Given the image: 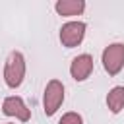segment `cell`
I'll return each mask as SVG.
<instances>
[{
  "label": "cell",
  "mask_w": 124,
  "mask_h": 124,
  "mask_svg": "<svg viewBox=\"0 0 124 124\" xmlns=\"http://www.w3.org/2000/svg\"><path fill=\"white\" fill-rule=\"evenodd\" d=\"M23 78H25V58L21 52L14 50L10 52L4 64V81L10 89H16L23 83Z\"/></svg>",
  "instance_id": "cell-1"
},
{
  "label": "cell",
  "mask_w": 124,
  "mask_h": 124,
  "mask_svg": "<svg viewBox=\"0 0 124 124\" xmlns=\"http://www.w3.org/2000/svg\"><path fill=\"white\" fill-rule=\"evenodd\" d=\"M64 103V85L60 79H50L43 93V108L46 116H52Z\"/></svg>",
  "instance_id": "cell-2"
},
{
  "label": "cell",
  "mask_w": 124,
  "mask_h": 124,
  "mask_svg": "<svg viewBox=\"0 0 124 124\" xmlns=\"http://www.w3.org/2000/svg\"><path fill=\"white\" fill-rule=\"evenodd\" d=\"M103 68L107 70L108 76H116L122 66H124V45L122 43H112L103 50Z\"/></svg>",
  "instance_id": "cell-3"
},
{
  "label": "cell",
  "mask_w": 124,
  "mask_h": 124,
  "mask_svg": "<svg viewBox=\"0 0 124 124\" xmlns=\"http://www.w3.org/2000/svg\"><path fill=\"white\" fill-rule=\"evenodd\" d=\"M85 29H87V25L83 21H68V23H64L62 29H60V43L66 48L78 46L85 37Z\"/></svg>",
  "instance_id": "cell-4"
},
{
  "label": "cell",
  "mask_w": 124,
  "mask_h": 124,
  "mask_svg": "<svg viewBox=\"0 0 124 124\" xmlns=\"http://www.w3.org/2000/svg\"><path fill=\"white\" fill-rule=\"evenodd\" d=\"M2 112H4L6 116L17 118V120H21V122H27V120L31 118V110L27 108V105L23 103V99L17 97V95H10V97L4 99V103H2Z\"/></svg>",
  "instance_id": "cell-5"
},
{
  "label": "cell",
  "mask_w": 124,
  "mask_h": 124,
  "mask_svg": "<svg viewBox=\"0 0 124 124\" xmlns=\"http://www.w3.org/2000/svg\"><path fill=\"white\" fill-rule=\"evenodd\" d=\"M93 72V56L91 54H79L70 64V76L76 81H85Z\"/></svg>",
  "instance_id": "cell-6"
},
{
  "label": "cell",
  "mask_w": 124,
  "mask_h": 124,
  "mask_svg": "<svg viewBox=\"0 0 124 124\" xmlns=\"http://www.w3.org/2000/svg\"><path fill=\"white\" fill-rule=\"evenodd\" d=\"M54 10L58 16H81L85 10V2L83 0H58L54 4Z\"/></svg>",
  "instance_id": "cell-7"
},
{
  "label": "cell",
  "mask_w": 124,
  "mask_h": 124,
  "mask_svg": "<svg viewBox=\"0 0 124 124\" xmlns=\"http://www.w3.org/2000/svg\"><path fill=\"white\" fill-rule=\"evenodd\" d=\"M107 107L112 114H118L124 108V85H116L107 95Z\"/></svg>",
  "instance_id": "cell-8"
},
{
  "label": "cell",
  "mask_w": 124,
  "mask_h": 124,
  "mask_svg": "<svg viewBox=\"0 0 124 124\" xmlns=\"http://www.w3.org/2000/svg\"><path fill=\"white\" fill-rule=\"evenodd\" d=\"M58 124H83V118H81L78 112H66V114L58 120Z\"/></svg>",
  "instance_id": "cell-9"
},
{
  "label": "cell",
  "mask_w": 124,
  "mask_h": 124,
  "mask_svg": "<svg viewBox=\"0 0 124 124\" xmlns=\"http://www.w3.org/2000/svg\"><path fill=\"white\" fill-rule=\"evenodd\" d=\"M6 124H12V122H6Z\"/></svg>",
  "instance_id": "cell-10"
}]
</instances>
